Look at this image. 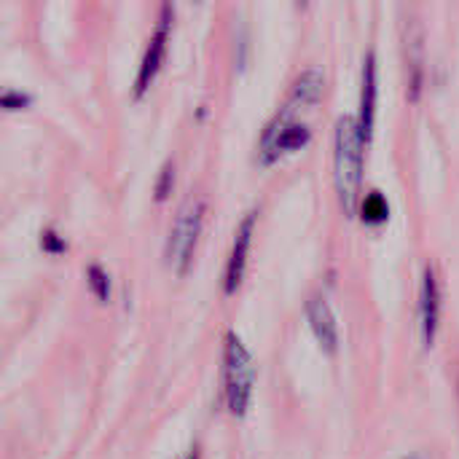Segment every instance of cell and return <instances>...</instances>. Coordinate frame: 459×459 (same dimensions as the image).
Masks as SVG:
<instances>
[{
  "label": "cell",
  "instance_id": "cell-17",
  "mask_svg": "<svg viewBox=\"0 0 459 459\" xmlns=\"http://www.w3.org/2000/svg\"><path fill=\"white\" fill-rule=\"evenodd\" d=\"M183 459H199V446H191V449L186 452V457Z\"/></svg>",
  "mask_w": 459,
  "mask_h": 459
},
{
  "label": "cell",
  "instance_id": "cell-7",
  "mask_svg": "<svg viewBox=\"0 0 459 459\" xmlns=\"http://www.w3.org/2000/svg\"><path fill=\"white\" fill-rule=\"evenodd\" d=\"M438 320H441V285L436 280L433 266H428L422 274V290H420V325H422L425 344H433L438 333Z\"/></svg>",
  "mask_w": 459,
  "mask_h": 459
},
{
  "label": "cell",
  "instance_id": "cell-2",
  "mask_svg": "<svg viewBox=\"0 0 459 459\" xmlns=\"http://www.w3.org/2000/svg\"><path fill=\"white\" fill-rule=\"evenodd\" d=\"M253 385H255V366L253 355L242 344V339L229 331L223 342V393H226V406L234 417H242L250 406L253 398Z\"/></svg>",
  "mask_w": 459,
  "mask_h": 459
},
{
  "label": "cell",
  "instance_id": "cell-5",
  "mask_svg": "<svg viewBox=\"0 0 459 459\" xmlns=\"http://www.w3.org/2000/svg\"><path fill=\"white\" fill-rule=\"evenodd\" d=\"M169 24H172V5H164L161 8V16H159V24L148 40V48L143 54V62H140V70H137V81H134V97H143L151 83L156 81L161 65H164V56H167V40H169Z\"/></svg>",
  "mask_w": 459,
  "mask_h": 459
},
{
  "label": "cell",
  "instance_id": "cell-8",
  "mask_svg": "<svg viewBox=\"0 0 459 459\" xmlns=\"http://www.w3.org/2000/svg\"><path fill=\"white\" fill-rule=\"evenodd\" d=\"M307 320H309V328L315 331L317 342L328 352H333L339 347V323H336V315L328 307L325 296L317 293V290L307 299Z\"/></svg>",
  "mask_w": 459,
  "mask_h": 459
},
{
  "label": "cell",
  "instance_id": "cell-10",
  "mask_svg": "<svg viewBox=\"0 0 459 459\" xmlns=\"http://www.w3.org/2000/svg\"><path fill=\"white\" fill-rule=\"evenodd\" d=\"M406 59H409V97L417 100L422 94L425 81V46H422V27H406Z\"/></svg>",
  "mask_w": 459,
  "mask_h": 459
},
{
  "label": "cell",
  "instance_id": "cell-6",
  "mask_svg": "<svg viewBox=\"0 0 459 459\" xmlns=\"http://www.w3.org/2000/svg\"><path fill=\"white\" fill-rule=\"evenodd\" d=\"M253 229H255V210L245 215V221L239 223L237 234H234V245H231V255L226 264V274H223V290L234 293L245 277V266H247V253L253 245Z\"/></svg>",
  "mask_w": 459,
  "mask_h": 459
},
{
  "label": "cell",
  "instance_id": "cell-11",
  "mask_svg": "<svg viewBox=\"0 0 459 459\" xmlns=\"http://www.w3.org/2000/svg\"><path fill=\"white\" fill-rule=\"evenodd\" d=\"M323 89H325V75L320 67H307L299 73V78L293 81L290 86V94H288V105H293L296 110L299 108H307V105H317L320 97H323Z\"/></svg>",
  "mask_w": 459,
  "mask_h": 459
},
{
  "label": "cell",
  "instance_id": "cell-4",
  "mask_svg": "<svg viewBox=\"0 0 459 459\" xmlns=\"http://www.w3.org/2000/svg\"><path fill=\"white\" fill-rule=\"evenodd\" d=\"M202 223H204V204L196 199V202H188L172 231H169V239H167V264L175 269L178 277H186L191 264H194V253H196V242H199V234H202Z\"/></svg>",
  "mask_w": 459,
  "mask_h": 459
},
{
  "label": "cell",
  "instance_id": "cell-9",
  "mask_svg": "<svg viewBox=\"0 0 459 459\" xmlns=\"http://www.w3.org/2000/svg\"><path fill=\"white\" fill-rule=\"evenodd\" d=\"M377 54L368 51L363 62V91H360V113L355 116L360 124V132L366 143L374 134V121H377Z\"/></svg>",
  "mask_w": 459,
  "mask_h": 459
},
{
  "label": "cell",
  "instance_id": "cell-15",
  "mask_svg": "<svg viewBox=\"0 0 459 459\" xmlns=\"http://www.w3.org/2000/svg\"><path fill=\"white\" fill-rule=\"evenodd\" d=\"M40 247H43L46 253L56 255V253H62V250H65V239H62L54 229H46V231L40 234Z\"/></svg>",
  "mask_w": 459,
  "mask_h": 459
},
{
  "label": "cell",
  "instance_id": "cell-1",
  "mask_svg": "<svg viewBox=\"0 0 459 459\" xmlns=\"http://www.w3.org/2000/svg\"><path fill=\"white\" fill-rule=\"evenodd\" d=\"M366 137L360 132V124L352 113L339 116L336 121V159H333V178H336V191L347 212L355 210V199L360 191L363 180V151H366Z\"/></svg>",
  "mask_w": 459,
  "mask_h": 459
},
{
  "label": "cell",
  "instance_id": "cell-16",
  "mask_svg": "<svg viewBox=\"0 0 459 459\" xmlns=\"http://www.w3.org/2000/svg\"><path fill=\"white\" fill-rule=\"evenodd\" d=\"M30 102V97L19 94V91H0V108L5 110H22Z\"/></svg>",
  "mask_w": 459,
  "mask_h": 459
},
{
  "label": "cell",
  "instance_id": "cell-14",
  "mask_svg": "<svg viewBox=\"0 0 459 459\" xmlns=\"http://www.w3.org/2000/svg\"><path fill=\"white\" fill-rule=\"evenodd\" d=\"M172 183H175V167H172V161H167L164 169H161V175H159V183H156V199L159 202H164L169 196Z\"/></svg>",
  "mask_w": 459,
  "mask_h": 459
},
{
  "label": "cell",
  "instance_id": "cell-13",
  "mask_svg": "<svg viewBox=\"0 0 459 459\" xmlns=\"http://www.w3.org/2000/svg\"><path fill=\"white\" fill-rule=\"evenodd\" d=\"M86 282H89V290L94 293L97 301L105 304L110 299V282H108V274L100 266H89L86 269Z\"/></svg>",
  "mask_w": 459,
  "mask_h": 459
},
{
  "label": "cell",
  "instance_id": "cell-12",
  "mask_svg": "<svg viewBox=\"0 0 459 459\" xmlns=\"http://www.w3.org/2000/svg\"><path fill=\"white\" fill-rule=\"evenodd\" d=\"M360 212L368 223H377V221H385L390 215V202L382 191H371L363 204H360Z\"/></svg>",
  "mask_w": 459,
  "mask_h": 459
},
{
  "label": "cell",
  "instance_id": "cell-18",
  "mask_svg": "<svg viewBox=\"0 0 459 459\" xmlns=\"http://www.w3.org/2000/svg\"><path fill=\"white\" fill-rule=\"evenodd\" d=\"M403 459H428V457H425L422 452H411V455H406V457H403Z\"/></svg>",
  "mask_w": 459,
  "mask_h": 459
},
{
  "label": "cell",
  "instance_id": "cell-3",
  "mask_svg": "<svg viewBox=\"0 0 459 459\" xmlns=\"http://www.w3.org/2000/svg\"><path fill=\"white\" fill-rule=\"evenodd\" d=\"M312 137V129L299 118V110L293 105H282L274 118L264 126V134H261V145H258V153H261V161L264 164H272L277 161L282 153L288 151H299L309 143Z\"/></svg>",
  "mask_w": 459,
  "mask_h": 459
}]
</instances>
